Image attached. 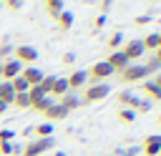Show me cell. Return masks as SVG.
I'll return each mask as SVG.
<instances>
[{"label":"cell","instance_id":"1","mask_svg":"<svg viewBox=\"0 0 161 156\" xmlns=\"http://www.w3.org/2000/svg\"><path fill=\"white\" fill-rule=\"evenodd\" d=\"M53 146H55V138H53V136H48V138H33V141L23 148V156H40V153L50 151Z\"/></svg>","mask_w":161,"mask_h":156},{"label":"cell","instance_id":"2","mask_svg":"<svg viewBox=\"0 0 161 156\" xmlns=\"http://www.w3.org/2000/svg\"><path fill=\"white\" fill-rule=\"evenodd\" d=\"M13 55H15V60L23 65V63H28V65H33L38 58H40V53L33 48V45H15L13 48Z\"/></svg>","mask_w":161,"mask_h":156},{"label":"cell","instance_id":"3","mask_svg":"<svg viewBox=\"0 0 161 156\" xmlns=\"http://www.w3.org/2000/svg\"><path fill=\"white\" fill-rule=\"evenodd\" d=\"M111 75H113V68H111L106 60L93 63V65H91V70H88V78H91L93 83H106V78H111Z\"/></svg>","mask_w":161,"mask_h":156},{"label":"cell","instance_id":"4","mask_svg":"<svg viewBox=\"0 0 161 156\" xmlns=\"http://www.w3.org/2000/svg\"><path fill=\"white\" fill-rule=\"evenodd\" d=\"M108 93H111L108 83H93V86H88V88H86L83 101H86V103H96V101H103Z\"/></svg>","mask_w":161,"mask_h":156},{"label":"cell","instance_id":"5","mask_svg":"<svg viewBox=\"0 0 161 156\" xmlns=\"http://www.w3.org/2000/svg\"><path fill=\"white\" fill-rule=\"evenodd\" d=\"M121 50H123V55H126V58H128V60H131V63H133V60H138V58H143V55H146V50H143V43H141V40H138V38H133V40H126V43H123V48H121Z\"/></svg>","mask_w":161,"mask_h":156},{"label":"cell","instance_id":"6","mask_svg":"<svg viewBox=\"0 0 161 156\" xmlns=\"http://www.w3.org/2000/svg\"><path fill=\"white\" fill-rule=\"evenodd\" d=\"M118 75H121V81H123V83H138L141 78H146V70H143V65H141V63H131V65H128V68H123Z\"/></svg>","mask_w":161,"mask_h":156},{"label":"cell","instance_id":"7","mask_svg":"<svg viewBox=\"0 0 161 156\" xmlns=\"http://www.w3.org/2000/svg\"><path fill=\"white\" fill-rule=\"evenodd\" d=\"M106 63L113 68V73H121L123 68H128V65H131V60L123 55V50H113V53L106 58Z\"/></svg>","mask_w":161,"mask_h":156},{"label":"cell","instance_id":"8","mask_svg":"<svg viewBox=\"0 0 161 156\" xmlns=\"http://www.w3.org/2000/svg\"><path fill=\"white\" fill-rule=\"evenodd\" d=\"M20 70H23V65H20L15 58H10V60L3 63V78H0V81H13V78L20 75Z\"/></svg>","mask_w":161,"mask_h":156},{"label":"cell","instance_id":"9","mask_svg":"<svg viewBox=\"0 0 161 156\" xmlns=\"http://www.w3.org/2000/svg\"><path fill=\"white\" fill-rule=\"evenodd\" d=\"M20 78H23L28 86H38V83H40V78H43V70H40V68H35V65H28V68H23V70H20Z\"/></svg>","mask_w":161,"mask_h":156},{"label":"cell","instance_id":"10","mask_svg":"<svg viewBox=\"0 0 161 156\" xmlns=\"http://www.w3.org/2000/svg\"><path fill=\"white\" fill-rule=\"evenodd\" d=\"M86 81H88V73H86V70H80V68H78V70H73V73L65 78V83H68V91H75V88H80Z\"/></svg>","mask_w":161,"mask_h":156},{"label":"cell","instance_id":"11","mask_svg":"<svg viewBox=\"0 0 161 156\" xmlns=\"http://www.w3.org/2000/svg\"><path fill=\"white\" fill-rule=\"evenodd\" d=\"M158 151H161V136H146V141H143V153L146 156H158Z\"/></svg>","mask_w":161,"mask_h":156},{"label":"cell","instance_id":"12","mask_svg":"<svg viewBox=\"0 0 161 156\" xmlns=\"http://www.w3.org/2000/svg\"><path fill=\"white\" fill-rule=\"evenodd\" d=\"M43 116L48 118V123H53V121H63V118L68 116V111H65V108H63L60 103H53V106H50V108H48V111H45Z\"/></svg>","mask_w":161,"mask_h":156},{"label":"cell","instance_id":"13","mask_svg":"<svg viewBox=\"0 0 161 156\" xmlns=\"http://www.w3.org/2000/svg\"><path fill=\"white\" fill-rule=\"evenodd\" d=\"M138 101H141V98L133 96L131 91H121V93H118V103H121V108H131V111H133V108L138 106Z\"/></svg>","mask_w":161,"mask_h":156},{"label":"cell","instance_id":"14","mask_svg":"<svg viewBox=\"0 0 161 156\" xmlns=\"http://www.w3.org/2000/svg\"><path fill=\"white\" fill-rule=\"evenodd\" d=\"M141 91L146 93L148 101H161V88H158L153 81H143V83H141Z\"/></svg>","mask_w":161,"mask_h":156},{"label":"cell","instance_id":"15","mask_svg":"<svg viewBox=\"0 0 161 156\" xmlns=\"http://www.w3.org/2000/svg\"><path fill=\"white\" fill-rule=\"evenodd\" d=\"M13 98H15V91H13L10 81H0V103L10 106V103H13Z\"/></svg>","mask_w":161,"mask_h":156},{"label":"cell","instance_id":"16","mask_svg":"<svg viewBox=\"0 0 161 156\" xmlns=\"http://www.w3.org/2000/svg\"><path fill=\"white\" fill-rule=\"evenodd\" d=\"M58 103L70 113V111H75V108L80 106V98H78V96H73V93H65V96H60V98H58Z\"/></svg>","mask_w":161,"mask_h":156},{"label":"cell","instance_id":"17","mask_svg":"<svg viewBox=\"0 0 161 156\" xmlns=\"http://www.w3.org/2000/svg\"><path fill=\"white\" fill-rule=\"evenodd\" d=\"M53 103H55V101H53L50 96H43V98H38V101H33V103H30V108H35L38 113H45Z\"/></svg>","mask_w":161,"mask_h":156},{"label":"cell","instance_id":"18","mask_svg":"<svg viewBox=\"0 0 161 156\" xmlns=\"http://www.w3.org/2000/svg\"><path fill=\"white\" fill-rule=\"evenodd\" d=\"M65 93H68V83H65V78H58V75H55V83H53V91H50V96L60 98V96H65Z\"/></svg>","mask_w":161,"mask_h":156},{"label":"cell","instance_id":"19","mask_svg":"<svg viewBox=\"0 0 161 156\" xmlns=\"http://www.w3.org/2000/svg\"><path fill=\"white\" fill-rule=\"evenodd\" d=\"M53 83H55V75H43V78H40V83H38L40 93H43V96H50V91H53Z\"/></svg>","mask_w":161,"mask_h":156},{"label":"cell","instance_id":"20","mask_svg":"<svg viewBox=\"0 0 161 156\" xmlns=\"http://www.w3.org/2000/svg\"><path fill=\"white\" fill-rule=\"evenodd\" d=\"M33 131H35V136H38V138H48V136H53V123L43 121V123H38Z\"/></svg>","mask_w":161,"mask_h":156},{"label":"cell","instance_id":"21","mask_svg":"<svg viewBox=\"0 0 161 156\" xmlns=\"http://www.w3.org/2000/svg\"><path fill=\"white\" fill-rule=\"evenodd\" d=\"M118 121H121L123 126H131V123L136 121V113H133L131 108H118Z\"/></svg>","mask_w":161,"mask_h":156},{"label":"cell","instance_id":"22","mask_svg":"<svg viewBox=\"0 0 161 156\" xmlns=\"http://www.w3.org/2000/svg\"><path fill=\"white\" fill-rule=\"evenodd\" d=\"M45 10H48L53 18H58V15L63 13V0H45Z\"/></svg>","mask_w":161,"mask_h":156},{"label":"cell","instance_id":"23","mask_svg":"<svg viewBox=\"0 0 161 156\" xmlns=\"http://www.w3.org/2000/svg\"><path fill=\"white\" fill-rule=\"evenodd\" d=\"M58 25H60V30H70V25H73V13L63 10V13L58 15Z\"/></svg>","mask_w":161,"mask_h":156},{"label":"cell","instance_id":"24","mask_svg":"<svg viewBox=\"0 0 161 156\" xmlns=\"http://www.w3.org/2000/svg\"><path fill=\"white\" fill-rule=\"evenodd\" d=\"M141 43H143V50H156L158 48V33H148Z\"/></svg>","mask_w":161,"mask_h":156},{"label":"cell","instance_id":"25","mask_svg":"<svg viewBox=\"0 0 161 156\" xmlns=\"http://www.w3.org/2000/svg\"><path fill=\"white\" fill-rule=\"evenodd\" d=\"M13 106H15V108H20V111L30 108V98H28V93H15V98H13Z\"/></svg>","mask_w":161,"mask_h":156},{"label":"cell","instance_id":"26","mask_svg":"<svg viewBox=\"0 0 161 156\" xmlns=\"http://www.w3.org/2000/svg\"><path fill=\"white\" fill-rule=\"evenodd\" d=\"M10 86H13V91H15V93H28V88H30L20 75H18V78H13V81H10Z\"/></svg>","mask_w":161,"mask_h":156},{"label":"cell","instance_id":"27","mask_svg":"<svg viewBox=\"0 0 161 156\" xmlns=\"http://www.w3.org/2000/svg\"><path fill=\"white\" fill-rule=\"evenodd\" d=\"M121 43H123V33H121V30H116V33L108 38V45H111L113 50H118V48H121Z\"/></svg>","mask_w":161,"mask_h":156},{"label":"cell","instance_id":"28","mask_svg":"<svg viewBox=\"0 0 161 156\" xmlns=\"http://www.w3.org/2000/svg\"><path fill=\"white\" fill-rule=\"evenodd\" d=\"M141 65H143V70H146V75H151V73H156V70L161 68L156 58H148V60H146V63H141Z\"/></svg>","mask_w":161,"mask_h":156},{"label":"cell","instance_id":"29","mask_svg":"<svg viewBox=\"0 0 161 156\" xmlns=\"http://www.w3.org/2000/svg\"><path fill=\"white\" fill-rule=\"evenodd\" d=\"M10 55H13V45L10 43H0V63L10 60Z\"/></svg>","mask_w":161,"mask_h":156},{"label":"cell","instance_id":"30","mask_svg":"<svg viewBox=\"0 0 161 156\" xmlns=\"http://www.w3.org/2000/svg\"><path fill=\"white\" fill-rule=\"evenodd\" d=\"M0 153H3V156H10V153H15V146H13V141H0Z\"/></svg>","mask_w":161,"mask_h":156},{"label":"cell","instance_id":"31","mask_svg":"<svg viewBox=\"0 0 161 156\" xmlns=\"http://www.w3.org/2000/svg\"><path fill=\"white\" fill-rule=\"evenodd\" d=\"M148 111H151V101H143V98H141L138 106L133 108V113H148Z\"/></svg>","mask_w":161,"mask_h":156},{"label":"cell","instance_id":"32","mask_svg":"<svg viewBox=\"0 0 161 156\" xmlns=\"http://www.w3.org/2000/svg\"><path fill=\"white\" fill-rule=\"evenodd\" d=\"M13 138H15V133L10 128H0V141H13Z\"/></svg>","mask_w":161,"mask_h":156},{"label":"cell","instance_id":"33","mask_svg":"<svg viewBox=\"0 0 161 156\" xmlns=\"http://www.w3.org/2000/svg\"><path fill=\"white\" fill-rule=\"evenodd\" d=\"M60 60H63L65 65H70V63L75 60V53H70V50H68V53H63V55H60Z\"/></svg>","mask_w":161,"mask_h":156},{"label":"cell","instance_id":"34","mask_svg":"<svg viewBox=\"0 0 161 156\" xmlns=\"http://www.w3.org/2000/svg\"><path fill=\"white\" fill-rule=\"evenodd\" d=\"M103 25H106V13H101V15L93 20V28H103Z\"/></svg>","mask_w":161,"mask_h":156},{"label":"cell","instance_id":"35","mask_svg":"<svg viewBox=\"0 0 161 156\" xmlns=\"http://www.w3.org/2000/svg\"><path fill=\"white\" fill-rule=\"evenodd\" d=\"M148 20H151L148 15H138V18H133V25H138V28H141V25H146Z\"/></svg>","mask_w":161,"mask_h":156},{"label":"cell","instance_id":"36","mask_svg":"<svg viewBox=\"0 0 161 156\" xmlns=\"http://www.w3.org/2000/svg\"><path fill=\"white\" fill-rule=\"evenodd\" d=\"M3 3H5L10 10H18V8H20V3H18V0H0V5H3Z\"/></svg>","mask_w":161,"mask_h":156},{"label":"cell","instance_id":"37","mask_svg":"<svg viewBox=\"0 0 161 156\" xmlns=\"http://www.w3.org/2000/svg\"><path fill=\"white\" fill-rule=\"evenodd\" d=\"M113 3H116V0H101V13H106V10H108Z\"/></svg>","mask_w":161,"mask_h":156},{"label":"cell","instance_id":"38","mask_svg":"<svg viewBox=\"0 0 161 156\" xmlns=\"http://www.w3.org/2000/svg\"><path fill=\"white\" fill-rule=\"evenodd\" d=\"M151 81H153V83H156V86H158V88H161V73H156V75H153V78H151Z\"/></svg>","mask_w":161,"mask_h":156},{"label":"cell","instance_id":"39","mask_svg":"<svg viewBox=\"0 0 161 156\" xmlns=\"http://www.w3.org/2000/svg\"><path fill=\"white\" fill-rule=\"evenodd\" d=\"M156 60H158V65H161V48H156V55H153Z\"/></svg>","mask_w":161,"mask_h":156},{"label":"cell","instance_id":"40","mask_svg":"<svg viewBox=\"0 0 161 156\" xmlns=\"http://www.w3.org/2000/svg\"><path fill=\"white\" fill-rule=\"evenodd\" d=\"M5 111H8V106H5V103H0V116H3Z\"/></svg>","mask_w":161,"mask_h":156},{"label":"cell","instance_id":"41","mask_svg":"<svg viewBox=\"0 0 161 156\" xmlns=\"http://www.w3.org/2000/svg\"><path fill=\"white\" fill-rule=\"evenodd\" d=\"M53 156H65V153H63V151H55V153H53Z\"/></svg>","mask_w":161,"mask_h":156},{"label":"cell","instance_id":"42","mask_svg":"<svg viewBox=\"0 0 161 156\" xmlns=\"http://www.w3.org/2000/svg\"><path fill=\"white\" fill-rule=\"evenodd\" d=\"M0 78H3V63H0Z\"/></svg>","mask_w":161,"mask_h":156},{"label":"cell","instance_id":"43","mask_svg":"<svg viewBox=\"0 0 161 156\" xmlns=\"http://www.w3.org/2000/svg\"><path fill=\"white\" fill-rule=\"evenodd\" d=\"M158 123H161V118H158Z\"/></svg>","mask_w":161,"mask_h":156},{"label":"cell","instance_id":"44","mask_svg":"<svg viewBox=\"0 0 161 156\" xmlns=\"http://www.w3.org/2000/svg\"><path fill=\"white\" fill-rule=\"evenodd\" d=\"M18 3H23V0H18Z\"/></svg>","mask_w":161,"mask_h":156},{"label":"cell","instance_id":"45","mask_svg":"<svg viewBox=\"0 0 161 156\" xmlns=\"http://www.w3.org/2000/svg\"><path fill=\"white\" fill-rule=\"evenodd\" d=\"M158 156H161V151H158Z\"/></svg>","mask_w":161,"mask_h":156}]
</instances>
